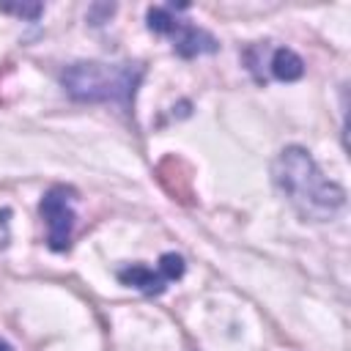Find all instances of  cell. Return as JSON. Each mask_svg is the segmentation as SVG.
I'll list each match as a JSON object with an SVG mask.
<instances>
[{"mask_svg":"<svg viewBox=\"0 0 351 351\" xmlns=\"http://www.w3.org/2000/svg\"><path fill=\"white\" fill-rule=\"evenodd\" d=\"M271 178L304 219L324 222L346 206V189L326 178L310 151L299 145H288L277 154L271 165Z\"/></svg>","mask_w":351,"mask_h":351,"instance_id":"cell-1","label":"cell"},{"mask_svg":"<svg viewBox=\"0 0 351 351\" xmlns=\"http://www.w3.org/2000/svg\"><path fill=\"white\" fill-rule=\"evenodd\" d=\"M143 80L140 63H99L80 60L63 71V88L77 101H104L129 110Z\"/></svg>","mask_w":351,"mask_h":351,"instance_id":"cell-2","label":"cell"},{"mask_svg":"<svg viewBox=\"0 0 351 351\" xmlns=\"http://www.w3.org/2000/svg\"><path fill=\"white\" fill-rule=\"evenodd\" d=\"M38 211H41V217L47 222V241H49V247L55 252L69 250V241H71V233H74V222H77L74 192L66 189V186H52L41 197Z\"/></svg>","mask_w":351,"mask_h":351,"instance_id":"cell-3","label":"cell"},{"mask_svg":"<svg viewBox=\"0 0 351 351\" xmlns=\"http://www.w3.org/2000/svg\"><path fill=\"white\" fill-rule=\"evenodd\" d=\"M170 38H173V49L181 55V58H195V55H208V52H217L219 49V41L195 27V25H184L181 19L176 22V27L170 30Z\"/></svg>","mask_w":351,"mask_h":351,"instance_id":"cell-4","label":"cell"},{"mask_svg":"<svg viewBox=\"0 0 351 351\" xmlns=\"http://www.w3.org/2000/svg\"><path fill=\"white\" fill-rule=\"evenodd\" d=\"M118 280L123 282V285H129V288H137V291H143V293H162L165 288H167V280L162 277V271L159 269H148V266H143V263H134V266H126V269H121L118 271Z\"/></svg>","mask_w":351,"mask_h":351,"instance_id":"cell-5","label":"cell"},{"mask_svg":"<svg viewBox=\"0 0 351 351\" xmlns=\"http://www.w3.org/2000/svg\"><path fill=\"white\" fill-rule=\"evenodd\" d=\"M269 69H271V77L274 80H282V82H293L304 74V60L288 49V47H277L271 52V60H269Z\"/></svg>","mask_w":351,"mask_h":351,"instance_id":"cell-6","label":"cell"},{"mask_svg":"<svg viewBox=\"0 0 351 351\" xmlns=\"http://www.w3.org/2000/svg\"><path fill=\"white\" fill-rule=\"evenodd\" d=\"M145 19H148V30H154V33H159V36H170V30L176 27V16L170 14V8H148V14H145Z\"/></svg>","mask_w":351,"mask_h":351,"instance_id":"cell-7","label":"cell"},{"mask_svg":"<svg viewBox=\"0 0 351 351\" xmlns=\"http://www.w3.org/2000/svg\"><path fill=\"white\" fill-rule=\"evenodd\" d=\"M159 271H162V277L167 280V282H173V280H178L181 274H184V258L181 255H176V252H165L162 258H159V266H156Z\"/></svg>","mask_w":351,"mask_h":351,"instance_id":"cell-8","label":"cell"},{"mask_svg":"<svg viewBox=\"0 0 351 351\" xmlns=\"http://www.w3.org/2000/svg\"><path fill=\"white\" fill-rule=\"evenodd\" d=\"M0 11H11V14H19V16H27V19H36L41 14V5H0Z\"/></svg>","mask_w":351,"mask_h":351,"instance_id":"cell-9","label":"cell"},{"mask_svg":"<svg viewBox=\"0 0 351 351\" xmlns=\"http://www.w3.org/2000/svg\"><path fill=\"white\" fill-rule=\"evenodd\" d=\"M0 351H11V346H8V343H3V340H0Z\"/></svg>","mask_w":351,"mask_h":351,"instance_id":"cell-10","label":"cell"}]
</instances>
